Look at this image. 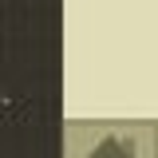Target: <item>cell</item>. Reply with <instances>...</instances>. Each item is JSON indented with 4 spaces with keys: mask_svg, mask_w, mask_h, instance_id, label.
<instances>
[]
</instances>
